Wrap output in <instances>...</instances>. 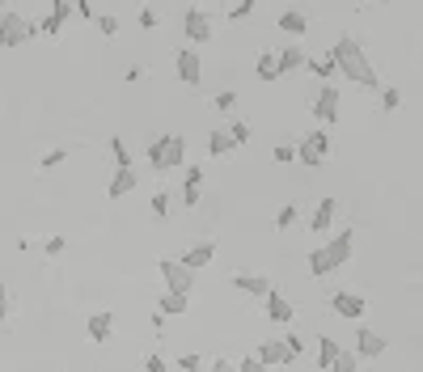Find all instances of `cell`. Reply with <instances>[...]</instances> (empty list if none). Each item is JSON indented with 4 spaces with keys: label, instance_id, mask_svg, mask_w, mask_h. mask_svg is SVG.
<instances>
[{
    "label": "cell",
    "instance_id": "obj_26",
    "mask_svg": "<svg viewBox=\"0 0 423 372\" xmlns=\"http://www.w3.org/2000/svg\"><path fill=\"white\" fill-rule=\"evenodd\" d=\"M93 30H97L102 38H119V17H114V13H97Z\"/></svg>",
    "mask_w": 423,
    "mask_h": 372
},
{
    "label": "cell",
    "instance_id": "obj_46",
    "mask_svg": "<svg viewBox=\"0 0 423 372\" xmlns=\"http://www.w3.org/2000/svg\"><path fill=\"white\" fill-rule=\"evenodd\" d=\"M309 136H314V144H318V148H322V152H330V136H326V131H322V127H318V131H309Z\"/></svg>",
    "mask_w": 423,
    "mask_h": 372
},
{
    "label": "cell",
    "instance_id": "obj_11",
    "mask_svg": "<svg viewBox=\"0 0 423 372\" xmlns=\"http://www.w3.org/2000/svg\"><path fill=\"white\" fill-rule=\"evenodd\" d=\"M335 220H339V199H330V195H326V199H318V203H314V212H309V229L322 237V233H330V229H335Z\"/></svg>",
    "mask_w": 423,
    "mask_h": 372
},
{
    "label": "cell",
    "instance_id": "obj_20",
    "mask_svg": "<svg viewBox=\"0 0 423 372\" xmlns=\"http://www.w3.org/2000/svg\"><path fill=\"white\" fill-rule=\"evenodd\" d=\"M237 148H242V144H237V136H233L229 127H216V131L208 136V152H212V157H233Z\"/></svg>",
    "mask_w": 423,
    "mask_h": 372
},
{
    "label": "cell",
    "instance_id": "obj_8",
    "mask_svg": "<svg viewBox=\"0 0 423 372\" xmlns=\"http://www.w3.org/2000/svg\"><path fill=\"white\" fill-rule=\"evenodd\" d=\"M174 72H178V80L182 85H199L203 80V59H199V51H195V42H186V47H178V55H174Z\"/></svg>",
    "mask_w": 423,
    "mask_h": 372
},
{
    "label": "cell",
    "instance_id": "obj_34",
    "mask_svg": "<svg viewBox=\"0 0 423 372\" xmlns=\"http://www.w3.org/2000/svg\"><path fill=\"white\" fill-rule=\"evenodd\" d=\"M271 157H275V165H292L297 161V144H275Z\"/></svg>",
    "mask_w": 423,
    "mask_h": 372
},
{
    "label": "cell",
    "instance_id": "obj_29",
    "mask_svg": "<svg viewBox=\"0 0 423 372\" xmlns=\"http://www.w3.org/2000/svg\"><path fill=\"white\" fill-rule=\"evenodd\" d=\"M199 199H203V182H186L182 178V208H199Z\"/></svg>",
    "mask_w": 423,
    "mask_h": 372
},
{
    "label": "cell",
    "instance_id": "obj_35",
    "mask_svg": "<svg viewBox=\"0 0 423 372\" xmlns=\"http://www.w3.org/2000/svg\"><path fill=\"white\" fill-rule=\"evenodd\" d=\"M398 106H403V93H398L394 85H386V89H381V110H398Z\"/></svg>",
    "mask_w": 423,
    "mask_h": 372
},
{
    "label": "cell",
    "instance_id": "obj_2",
    "mask_svg": "<svg viewBox=\"0 0 423 372\" xmlns=\"http://www.w3.org/2000/svg\"><path fill=\"white\" fill-rule=\"evenodd\" d=\"M352 254H356V241H352V229H347V233L326 237L322 246H314L305 263H309L314 275H335V271H343V267L352 263Z\"/></svg>",
    "mask_w": 423,
    "mask_h": 372
},
{
    "label": "cell",
    "instance_id": "obj_5",
    "mask_svg": "<svg viewBox=\"0 0 423 372\" xmlns=\"http://www.w3.org/2000/svg\"><path fill=\"white\" fill-rule=\"evenodd\" d=\"M182 34H186V42L203 47V42H212V38H216V17H212L208 8L191 4V8L182 13Z\"/></svg>",
    "mask_w": 423,
    "mask_h": 372
},
{
    "label": "cell",
    "instance_id": "obj_42",
    "mask_svg": "<svg viewBox=\"0 0 423 372\" xmlns=\"http://www.w3.org/2000/svg\"><path fill=\"white\" fill-rule=\"evenodd\" d=\"M258 368H263L258 352H254V356H242V360H237V372H258Z\"/></svg>",
    "mask_w": 423,
    "mask_h": 372
},
{
    "label": "cell",
    "instance_id": "obj_39",
    "mask_svg": "<svg viewBox=\"0 0 423 372\" xmlns=\"http://www.w3.org/2000/svg\"><path fill=\"white\" fill-rule=\"evenodd\" d=\"M64 161H68V152H64V148H51L38 165H42V169H55V165H64Z\"/></svg>",
    "mask_w": 423,
    "mask_h": 372
},
{
    "label": "cell",
    "instance_id": "obj_25",
    "mask_svg": "<svg viewBox=\"0 0 423 372\" xmlns=\"http://www.w3.org/2000/svg\"><path fill=\"white\" fill-rule=\"evenodd\" d=\"M186 296H191V292H169V288H165V296L157 301V309H165L169 318H182V313H186Z\"/></svg>",
    "mask_w": 423,
    "mask_h": 372
},
{
    "label": "cell",
    "instance_id": "obj_18",
    "mask_svg": "<svg viewBox=\"0 0 423 372\" xmlns=\"http://www.w3.org/2000/svg\"><path fill=\"white\" fill-rule=\"evenodd\" d=\"M297 165H305V169H322V165H326V152L314 144V136H301V140H297Z\"/></svg>",
    "mask_w": 423,
    "mask_h": 372
},
{
    "label": "cell",
    "instance_id": "obj_3",
    "mask_svg": "<svg viewBox=\"0 0 423 372\" xmlns=\"http://www.w3.org/2000/svg\"><path fill=\"white\" fill-rule=\"evenodd\" d=\"M144 161L153 174H174V169H186V140L182 136H157L148 148H144Z\"/></svg>",
    "mask_w": 423,
    "mask_h": 372
},
{
    "label": "cell",
    "instance_id": "obj_44",
    "mask_svg": "<svg viewBox=\"0 0 423 372\" xmlns=\"http://www.w3.org/2000/svg\"><path fill=\"white\" fill-rule=\"evenodd\" d=\"M284 339H288V347H292V356L301 360V356H305V335H284Z\"/></svg>",
    "mask_w": 423,
    "mask_h": 372
},
{
    "label": "cell",
    "instance_id": "obj_48",
    "mask_svg": "<svg viewBox=\"0 0 423 372\" xmlns=\"http://www.w3.org/2000/svg\"><path fill=\"white\" fill-rule=\"evenodd\" d=\"M76 13H81L85 21H97V13H93V4H89V0H76Z\"/></svg>",
    "mask_w": 423,
    "mask_h": 372
},
{
    "label": "cell",
    "instance_id": "obj_43",
    "mask_svg": "<svg viewBox=\"0 0 423 372\" xmlns=\"http://www.w3.org/2000/svg\"><path fill=\"white\" fill-rule=\"evenodd\" d=\"M64 246H68L64 237H47V241H42V250H47L51 258H59V254H64Z\"/></svg>",
    "mask_w": 423,
    "mask_h": 372
},
{
    "label": "cell",
    "instance_id": "obj_31",
    "mask_svg": "<svg viewBox=\"0 0 423 372\" xmlns=\"http://www.w3.org/2000/svg\"><path fill=\"white\" fill-rule=\"evenodd\" d=\"M110 157H114V165H131V152H127L123 136H110Z\"/></svg>",
    "mask_w": 423,
    "mask_h": 372
},
{
    "label": "cell",
    "instance_id": "obj_32",
    "mask_svg": "<svg viewBox=\"0 0 423 372\" xmlns=\"http://www.w3.org/2000/svg\"><path fill=\"white\" fill-rule=\"evenodd\" d=\"M254 4H258V0H233V4H229V21H246V17L254 13Z\"/></svg>",
    "mask_w": 423,
    "mask_h": 372
},
{
    "label": "cell",
    "instance_id": "obj_45",
    "mask_svg": "<svg viewBox=\"0 0 423 372\" xmlns=\"http://www.w3.org/2000/svg\"><path fill=\"white\" fill-rule=\"evenodd\" d=\"M144 368H148V372H165L169 364H165V356H148V360H144Z\"/></svg>",
    "mask_w": 423,
    "mask_h": 372
},
{
    "label": "cell",
    "instance_id": "obj_4",
    "mask_svg": "<svg viewBox=\"0 0 423 372\" xmlns=\"http://www.w3.org/2000/svg\"><path fill=\"white\" fill-rule=\"evenodd\" d=\"M34 34H42V30H38V21H30V17H21V13L4 8V17H0V47H4V51H8V47H21V42H30Z\"/></svg>",
    "mask_w": 423,
    "mask_h": 372
},
{
    "label": "cell",
    "instance_id": "obj_7",
    "mask_svg": "<svg viewBox=\"0 0 423 372\" xmlns=\"http://www.w3.org/2000/svg\"><path fill=\"white\" fill-rule=\"evenodd\" d=\"M157 271L165 275V288H169V292H191V288H195V275H199V271H195L191 263H182V258H161Z\"/></svg>",
    "mask_w": 423,
    "mask_h": 372
},
{
    "label": "cell",
    "instance_id": "obj_9",
    "mask_svg": "<svg viewBox=\"0 0 423 372\" xmlns=\"http://www.w3.org/2000/svg\"><path fill=\"white\" fill-rule=\"evenodd\" d=\"M258 360H263V368H288V364H297L288 339H267V343H258Z\"/></svg>",
    "mask_w": 423,
    "mask_h": 372
},
{
    "label": "cell",
    "instance_id": "obj_37",
    "mask_svg": "<svg viewBox=\"0 0 423 372\" xmlns=\"http://www.w3.org/2000/svg\"><path fill=\"white\" fill-rule=\"evenodd\" d=\"M59 25H64V17H55V13H47V17L38 21V30H42V34H51V38L59 34Z\"/></svg>",
    "mask_w": 423,
    "mask_h": 372
},
{
    "label": "cell",
    "instance_id": "obj_41",
    "mask_svg": "<svg viewBox=\"0 0 423 372\" xmlns=\"http://www.w3.org/2000/svg\"><path fill=\"white\" fill-rule=\"evenodd\" d=\"M140 25H144V30H157V25H161L157 8H148V4H144V8H140Z\"/></svg>",
    "mask_w": 423,
    "mask_h": 372
},
{
    "label": "cell",
    "instance_id": "obj_23",
    "mask_svg": "<svg viewBox=\"0 0 423 372\" xmlns=\"http://www.w3.org/2000/svg\"><path fill=\"white\" fill-rule=\"evenodd\" d=\"M305 72H314L318 80H335V76H343V72H339V59H335L330 51H326V55H309V68H305Z\"/></svg>",
    "mask_w": 423,
    "mask_h": 372
},
{
    "label": "cell",
    "instance_id": "obj_12",
    "mask_svg": "<svg viewBox=\"0 0 423 372\" xmlns=\"http://www.w3.org/2000/svg\"><path fill=\"white\" fill-rule=\"evenodd\" d=\"M233 288H237V292H246V296H254V301H267L271 280H267V275H258V271H237V275H233Z\"/></svg>",
    "mask_w": 423,
    "mask_h": 372
},
{
    "label": "cell",
    "instance_id": "obj_14",
    "mask_svg": "<svg viewBox=\"0 0 423 372\" xmlns=\"http://www.w3.org/2000/svg\"><path fill=\"white\" fill-rule=\"evenodd\" d=\"M356 352H360V360H381V356H386V339H381V330L360 326V335H356Z\"/></svg>",
    "mask_w": 423,
    "mask_h": 372
},
{
    "label": "cell",
    "instance_id": "obj_24",
    "mask_svg": "<svg viewBox=\"0 0 423 372\" xmlns=\"http://www.w3.org/2000/svg\"><path fill=\"white\" fill-rule=\"evenodd\" d=\"M254 72H258V80L275 85V80L284 76V68H280V55H275V51H263V55H258V64H254Z\"/></svg>",
    "mask_w": 423,
    "mask_h": 372
},
{
    "label": "cell",
    "instance_id": "obj_17",
    "mask_svg": "<svg viewBox=\"0 0 423 372\" xmlns=\"http://www.w3.org/2000/svg\"><path fill=\"white\" fill-rule=\"evenodd\" d=\"M339 339H330V335H318V356H314V368L318 372H335V360H339Z\"/></svg>",
    "mask_w": 423,
    "mask_h": 372
},
{
    "label": "cell",
    "instance_id": "obj_30",
    "mask_svg": "<svg viewBox=\"0 0 423 372\" xmlns=\"http://www.w3.org/2000/svg\"><path fill=\"white\" fill-rule=\"evenodd\" d=\"M356 368H360V352H347V347H343L339 360H335V372H356Z\"/></svg>",
    "mask_w": 423,
    "mask_h": 372
},
{
    "label": "cell",
    "instance_id": "obj_1",
    "mask_svg": "<svg viewBox=\"0 0 423 372\" xmlns=\"http://www.w3.org/2000/svg\"><path fill=\"white\" fill-rule=\"evenodd\" d=\"M330 55L339 59V72L352 80V85H360V89H381V76H377V68H373V59L364 55V47L352 38V34H343V38H335V47H330Z\"/></svg>",
    "mask_w": 423,
    "mask_h": 372
},
{
    "label": "cell",
    "instance_id": "obj_15",
    "mask_svg": "<svg viewBox=\"0 0 423 372\" xmlns=\"http://www.w3.org/2000/svg\"><path fill=\"white\" fill-rule=\"evenodd\" d=\"M275 55H280V68H284V76H288V72H301V68H309V51H305L297 38H292V42H284Z\"/></svg>",
    "mask_w": 423,
    "mask_h": 372
},
{
    "label": "cell",
    "instance_id": "obj_6",
    "mask_svg": "<svg viewBox=\"0 0 423 372\" xmlns=\"http://www.w3.org/2000/svg\"><path fill=\"white\" fill-rule=\"evenodd\" d=\"M339 102H343V93H339V85H330V80H322V89L314 93V102H309V110H314V119L322 123V127H330V123H339Z\"/></svg>",
    "mask_w": 423,
    "mask_h": 372
},
{
    "label": "cell",
    "instance_id": "obj_47",
    "mask_svg": "<svg viewBox=\"0 0 423 372\" xmlns=\"http://www.w3.org/2000/svg\"><path fill=\"white\" fill-rule=\"evenodd\" d=\"M182 178H186V182H203V165H186Z\"/></svg>",
    "mask_w": 423,
    "mask_h": 372
},
{
    "label": "cell",
    "instance_id": "obj_36",
    "mask_svg": "<svg viewBox=\"0 0 423 372\" xmlns=\"http://www.w3.org/2000/svg\"><path fill=\"white\" fill-rule=\"evenodd\" d=\"M178 368H182V372H199V368H203V356L186 352V356H178Z\"/></svg>",
    "mask_w": 423,
    "mask_h": 372
},
{
    "label": "cell",
    "instance_id": "obj_16",
    "mask_svg": "<svg viewBox=\"0 0 423 372\" xmlns=\"http://www.w3.org/2000/svg\"><path fill=\"white\" fill-rule=\"evenodd\" d=\"M263 305H267V322H275V326H288V322L297 318V309H292V301H284V296H280L275 288L267 292V301H263Z\"/></svg>",
    "mask_w": 423,
    "mask_h": 372
},
{
    "label": "cell",
    "instance_id": "obj_40",
    "mask_svg": "<svg viewBox=\"0 0 423 372\" xmlns=\"http://www.w3.org/2000/svg\"><path fill=\"white\" fill-rule=\"evenodd\" d=\"M51 13H55V17H64V21H68V17H72V13H76V0H51Z\"/></svg>",
    "mask_w": 423,
    "mask_h": 372
},
{
    "label": "cell",
    "instance_id": "obj_38",
    "mask_svg": "<svg viewBox=\"0 0 423 372\" xmlns=\"http://www.w3.org/2000/svg\"><path fill=\"white\" fill-rule=\"evenodd\" d=\"M229 131L237 136V144H250V123H246V119H233V123H229Z\"/></svg>",
    "mask_w": 423,
    "mask_h": 372
},
{
    "label": "cell",
    "instance_id": "obj_22",
    "mask_svg": "<svg viewBox=\"0 0 423 372\" xmlns=\"http://www.w3.org/2000/svg\"><path fill=\"white\" fill-rule=\"evenodd\" d=\"M275 25H280L284 34H292V38H301V34H309V17H305L301 8H284Z\"/></svg>",
    "mask_w": 423,
    "mask_h": 372
},
{
    "label": "cell",
    "instance_id": "obj_28",
    "mask_svg": "<svg viewBox=\"0 0 423 372\" xmlns=\"http://www.w3.org/2000/svg\"><path fill=\"white\" fill-rule=\"evenodd\" d=\"M297 220H301V208H297V203H284V208H280V216H275V233L292 229Z\"/></svg>",
    "mask_w": 423,
    "mask_h": 372
},
{
    "label": "cell",
    "instance_id": "obj_10",
    "mask_svg": "<svg viewBox=\"0 0 423 372\" xmlns=\"http://www.w3.org/2000/svg\"><path fill=\"white\" fill-rule=\"evenodd\" d=\"M330 309H335V318H343V322H360L364 309H369V301H364L360 292H335V296H330Z\"/></svg>",
    "mask_w": 423,
    "mask_h": 372
},
{
    "label": "cell",
    "instance_id": "obj_27",
    "mask_svg": "<svg viewBox=\"0 0 423 372\" xmlns=\"http://www.w3.org/2000/svg\"><path fill=\"white\" fill-rule=\"evenodd\" d=\"M148 208H153V216H157V220H169V208H174V195H169V191H157Z\"/></svg>",
    "mask_w": 423,
    "mask_h": 372
},
{
    "label": "cell",
    "instance_id": "obj_21",
    "mask_svg": "<svg viewBox=\"0 0 423 372\" xmlns=\"http://www.w3.org/2000/svg\"><path fill=\"white\" fill-rule=\"evenodd\" d=\"M212 258H216V241L212 237H203V241H195L186 254H182V263H191L195 271H203V267H212Z\"/></svg>",
    "mask_w": 423,
    "mask_h": 372
},
{
    "label": "cell",
    "instance_id": "obj_33",
    "mask_svg": "<svg viewBox=\"0 0 423 372\" xmlns=\"http://www.w3.org/2000/svg\"><path fill=\"white\" fill-rule=\"evenodd\" d=\"M212 106H216L220 114H233V106H237V93H233V89H225V93H216V97H212Z\"/></svg>",
    "mask_w": 423,
    "mask_h": 372
},
{
    "label": "cell",
    "instance_id": "obj_19",
    "mask_svg": "<svg viewBox=\"0 0 423 372\" xmlns=\"http://www.w3.org/2000/svg\"><path fill=\"white\" fill-rule=\"evenodd\" d=\"M85 330H89V343H110V335H114V313H110V309H97Z\"/></svg>",
    "mask_w": 423,
    "mask_h": 372
},
{
    "label": "cell",
    "instance_id": "obj_13",
    "mask_svg": "<svg viewBox=\"0 0 423 372\" xmlns=\"http://www.w3.org/2000/svg\"><path fill=\"white\" fill-rule=\"evenodd\" d=\"M140 186V174L131 169V165H114V174H110V186H106V195L110 199H123V195H131Z\"/></svg>",
    "mask_w": 423,
    "mask_h": 372
}]
</instances>
